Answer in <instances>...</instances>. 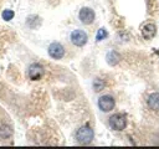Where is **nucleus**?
I'll list each match as a JSON object with an SVG mask.
<instances>
[{"label": "nucleus", "mask_w": 159, "mask_h": 149, "mask_svg": "<svg viewBox=\"0 0 159 149\" xmlns=\"http://www.w3.org/2000/svg\"><path fill=\"white\" fill-rule=\"evenodd\" d=\"M27 73H29V77L32 81H37L43 76V67L41 65H39V63H32L29 67V72Z\"/></svg>", "instance_id": "nucleus-8"}, {"label": "nucleus", "mask_w": 159, "mask_h": 149, "mask_svg": "<svg viewBox=\"0 0 159 149\" xmlns=\"http://www.w3.org/2000/svg\"><path fill=\"white\" fill-rule=\"evenodd\" d=\"M107 35H108V34H107L106 29H104V27H101V29L98 30L97 35H96V40H97V41H101V40H103V38H106Z\"/></svg>", "instance_id": "nucleus-15"}, {"label": "nucleus", "mask_w": 159, "mask_h": 149, "mask_svg": "<svg viewBox=\"0 0 159 149\" xmlns=\"http://www.w3.org/2000/svg\"><path fill=\"white\" fill-rule=\"evenodd\" d=\"M140 31H142V35H143V37H144L145 40H150V38H153V37L155 36V34H157V26H155V24H153V22H145V24L142 26Z\"/></svg>", "instance_id": "nucleus-7"}, {"label": "nucleus", "mask_w": 159, "mask_h": 149, "mask_svg": "<svg viewBox=\"0 0 159 149\" xmlns=\"http://www.w3.org/2000/svg\"><path fill=\"white\" fill-rule=\"evenodd\" d=\"M94 137L93 129L88 125H83L76 132V139L80 144H89Z\"/></svg>", "instance_id": "nucleus-1"}, {"label": "nucleus", "mask_w": 159, "mask_h": 149, "mask_svg": "<svg viewBox=\"0 0 159 149\" xmlns=\"http://www.w3.org/2000/svg\"><path fill=\"white\" fill-rule=\"evenodd\" d=\"M148 106L150 109L159 112V93H152L148 98Z\"/></svg>", "instance_id": "nucleus-9"}, {"label": "nucleus", "mask_w": 159, "mask_h": 149, "mask_svg": "<svg viewBox=\"0 0 159 149\" xmlns=\"http://www.w3.org/2000/svg\"><path fill=\"white\" fill-rule=\"evenodd\" d=\"M37 19H39V16H36V15H31V16H29L27 20H26L27 26L31 27V29H36V27H39V25L35 24V20H37Z\"/></svg>", "instance_id": "nucleus-13"}, {"label": "nucleus", "mask_w": 159, "mask_h": 149, "mask_svg": "<svg viewBox=\"0 0 159 149\" xmlns=\"http://www.w3.org/2000/svg\"><path fill=\"white\" fill-rule=\"evenodd\" d=\"M93 88H94L96 92L102 91V89L104 88V81L101 79V78H96V79L93 81Z\"/></svg>", "instance_id": "nucleus-12"}, {"label": "nucleus", "mask_w": 159, "mask_h": 149, "mask_svg": "<svg viewBox=\"0 0 159 149\" xmlns=\"http://www.w3.org/2000/svg\"><path fill=\"white\" fill-rule=\"evenodd\" d=\"M114 104H116L114 98L112 96H109V94H104V96L99 97V99H98V107H99V109L102 112L112 111L114 108Z\"/></svg>", "instance_id": "nucleus-3"}, {"label": "nucleus", "mask_w": 159, "mask_h": 149, "mask_svg": "<svg viewBox=\"0 0 159 149\" xmlns=\"http://www.w3.org/2000/svg\"><path fill=\"white\" fill-rule=\"evenodd\" d=\"M48 55H50L52 58H55V60H60V58H62L63 55H65V48H63V46H62L61 43L53 42V43H51V45L48 46Z\"/></svg>", "instance_id": "nucleus-5"}, {"label": "nucleus", "mask_w": 159, "mask_h": 149, "mask_svg": "<svg viewBox=\"0 0 159 149\" xmlns=\"http://www.w3.org/2000/svg\"><path fill=\"white\" fill-rule=\"evenodd\" d=\"M106 60H107V63L111 65V66H116L119 61H120V55L116 51H109L106 56Z\"/></svg>", "instance_id": "nucleus-10"}, {"label": "nucleus", "mask_w": 159, "mask_h": 149, "mask_svg": "<svg viewBox=\"0 0 159 149\" xmlns=\"http://www.w3.org/2000/svg\"><path fill=\"white\" fill-rule=\"evenodd\" d=\"M14 15H15V12H14L12 10H4L2 14H1V16H2V19H4L5 21H10V20L14 17Z\"/></svg>", "instance_id": "nucleus-14"}, {"label": "nucleus", "mask_w": 159, "mask_h": 149, "mask_svg": "<svg viewBox=\"0 0 159 149\" xmlns=\"http://www.w3.org/2000/svg\"><path fill=\"white\" fill-rule=\"evenodd\" d=\"M71 41L76 46H83L87 42V34L83 30H75L71 34Z\"/></svg>", "instance_id": "nucleus-4"}, {"label": "nucleus", "mask_w": 159, "mask_h": 149, "mask_svg": "<svg viewBox=\"0 0 159 149\" xmlns=\"http://www.w3.org/2000/svg\"><path fill=\"white\" fill-rule=\"evenodd\" d=\"M80 20L83 22V24H86V25H89V24H92L93 22V20H94V11L92 10V9H89V7H82L81 10H80Z\"/></svg>", "instance_id": "nucleus-6"}, {"label": "nucleus", "mask_w": 159, "mask_h": 149, "mask_svg": "<svg viewBox=\"0 0 159 149\" xmlns=\"http://www.w3.org/2000/svg\"><path fill=\"white\" fill-rule=\"evenodd\" d=\"M12 135V129L9 125H1L0 127V138L1 139H7Z\"/></svg>", "instance_id": "nucleus-11"}, {"label": "nucleus", "mask_w": 159, "mask_h": 149, "mask_svg": "<svg viewBox=\"0 0 159 149\" xmlns=\"http://www.w3.org/2000/svg\"><path fill=\"white\" fill-rule=\"evenodd\" d=\"M109 125L114 130H123L125 128V125H127V117H125V114H122V113L113 114L109 118Z\"/></svg>", "instance_id": "nucleus-2"}]
</instances>
